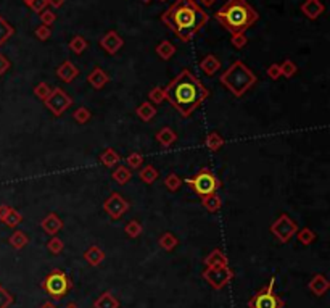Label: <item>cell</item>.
Wrapping results in <instances>:
<instances>
[{
	"mask_svg": "<svg viewBox=\"0 0 330 308\" xmlns=\"http://www.w3.org/2000/svg\"><path fill=\"white\" fill-rule=\"evenodd\" d=\"M148 98L152 103H163V100H166L165 97V87L161 86H155L152 91L148 92Z\"/></svg>",
	"mask_w": 330,
	"mask_h": 308,
	"instance_id": "60d3db41",
	"label": "cell"
},
{
	"mask_svg": "<svg viewBox=\"0 0 330 308\" xmlns=\"http://www.w3.org/2000/svg\"><path fill=\"white\" fill-rule=\"evenodd\" d=\"M23 2H25V3L28 5V7H29V5H31V2H32V0H23Z\"/></svg>",
	"mask_w": 330,
	"mask_h": 308,
	"instance_id": "6f0895ef",
	"label": "cell"
},
{
	"mask_svg": "<svg viewBox=\"0 0 330 308\" xmlns=\"http://www.w3.org/2000/svg\"><path fill=\"white\" fill-rule=\"evenodd\" d=\"M230 42L235 49H243L248 42V39L245 36V32H237V34H232V39H230Z\"/></svg>",
	"mask_w": 330,
	"mask_h": 308,
	"instance_id": "bcb514c9",
	"label": "cell"
},
{
	"mask_svg": "<svg viewBox=\"0 0 330 308\" xmlns=\"http://www.w3.org/2000/svg\"><path fill=\"white\" fill-rule=\"evenodd\" d=\"M201 203H203V207H205L210 213H216V212L221 210V207H222L221 197H219L216 192H214V194H210V195L201 197Z\"/></svg>",
	"mask_w": 330,
	"mask_h": 308,
	"instance_id": "4316f807",
	"label": "cell"
},
{
	"mask_svg": "<svg viewBox=\"0 0 330 308\" xmlns=\"http://www.w3.org/2000/svg\"><path fill=\"white\" fill-rule=\"evenodd\" d=\"M15 34V29L10 23L5 21L2 16H0V45H3L7 40Z\"/></svg>",
	"mask_w": 330,
	"mask_h": 308,
	"instance_id": "836d02e7",
	"label": "cell"
},
{
	"mask_svg": "<svg viewBox=\"0 0 330 308\" xmlns=\"http://www.w3.org/2000/svg\"><path fill=\"white\" fill-rule=\"evenodd\" d=\"M229 258L225 257L221 248H214V250L205 258V266L206 268H211V266H227Z\"/></svg>",
	"mask_w": 330,
	"mask_h": 308,
	"instance_id": "ffe728a7",
	"label": "cell"
},
{
	"mask_svg": "<svg viewBox=\"0 0 330 308\" xmlns=\"http://www.w3.org/2000/svg\"><path fill=\"white\" fill-rule=\"evenodd\" d=\"M156 113H158V112H156V107L153 105V103H150V102H142L140 105L136 108V115L142 121H145V123L152 121L156 116Z\"/></svg>",
	"mask_w": 330,
	"mask_h": 308,
	"instance_id": "603a6c76",
	"label": "cell"
},
{
	"mask_svg": "<svg viewBox=\"0 0 330 308\" xmlns=\"http://www.w3.org/2000/svg\"><path fill=\"white\" fill-rule=\"evenodd\" d=\"M275 276H271L269 282L261 287L248 302V308H283L285 304L280 299V295L274 292Z\"/></svg>",
	"mask_w": 330,
	"mask_h": 308,
	"instance_id": "52a82bcc",
	"label": "cell"
},
{
	"mask_svg": "<svg viewBox=\"0 0 330 308\" xmlns=\"http://www.w3.org/2000/svg\"><path fill=\"white\" fill-rule=\"evenodd\" d=\"M40 228H42L45 234L56 236L63 229V221L56 213H49L47 216H44V219L40 221Z\"/></svg>",
	"mask_w": 330,
	"mask_h": 308,
	"instance_id": "4fadbf2b",
	"label": "cell"
},
{
	"mask_svg": "<svg viewBox=\"0 0 330 308\" xmlns=\"http://www.w3.org/2000/svg\"><path fill=\"white\" fill-rule=\"evenodd\" d=\"M21 221H23V215L18 210H15V208L10 207V212H8L7 216H5L3 223L7 224L8 228H16V226H18Z\"/></svg>",
	"mask_w": 330,
	"mask_h": 308,
	"instance_id": "8d00e7d4",
	"label": "cell"
},
{
	"mask_svg": "<svg viewBox=\"0 0 330 308\" xmlns=\"http://www.w3.org/2000/svg\"><path fill=\"white\" fill-rule=\"evenodd\" d=\"M40 308H56V305H55V302L47 300V302H44V304L40 305Z\"/></svg>",
	"mask_w": 330,
	"mask_h": 308,
	"instance_id": "11a10c76",
	"label": "cell"
},
{
	"mask_svg": "<svg viewBox=\"0 0 330 308\" xmlns=\"http://www.w3.org/2000/svg\"><path fill=\"white\" fill-rule=\"evenodd\" d=\"M301 13L309 20H317L319 16L326 11V7L321 0H306V2L300 7Z\"/></svg>",
	"mask_w": 330,
	"mask_h": 308,
	"instance_id": "5bb4252c",
	"label": "cell"
},
{
	"mask_svg": "<svg viewBox=\"0 0 330 308\" xmlns=\"http://www.w3.org/2000/svg\"><path fill=\"white\" fill-rule=\"evenodd\" d=\"M165 97L171 103V107L181 113V116L189 118L196 108L203 105L210 97V91L190 69L185 68L165 87Z\"/></svg>",
	"mask_w": 330,
	"mask_h": 308,
	"instance_id": "6da1fadb",
	"label": "cell"
},
{
	"mask_svg": "<svg viewBox=\"0 0 330 308\" xmlns=\"http://www.w3.org/2000/svg\"><path fill=\"white\" fill-rule=\"evenodd\" d=\"M34 34H36V37L39 40H49L52 37V29L49 26H45V25H40L39 28H36Z\"/></svg>",
	"mask_w": 330,
	"mask_h": 308,
	"instance_id": "7dc6e473",
	"label": "cell"
},
{
	"mask_svg": "<svg viewBox=\"0 0 330 308\" xmlns=\"http://www.w3.org/2000/svg\"><path fill=\"white\" fill-rule=\"evenodd\" d=\"M124 45V39L119 36L116 31H108L105 36L100 39V47L110 55H114Z\"/></svg>",
	"mask_w": 330,
	"mask_h": 308,
	"instance_id": "7c38bea8",
	"label": "cell"
},
{
	"mask_svg": "<svg viewBox=\"0 0 330 308\" xmlns=\"http://www.w3.org/2000/svg\"><path fill=\"white\" fill-rule=\"evenodd\" d=\"M10 246L16 248V250H21V248H25L28 244H29V237H28L23 231H15L13 234L10 236Z\"/></svg>",
	"mask_w": 330,
	"mask_h": 308,
	"instance_id": "f1b7e54d",
	"label": "cell"
},
{
	"mask_svg": "<svg viewBox=\"0 0 330 308\" xmlns=\"http://www.w3.org/2000/svg\"><path fill=\"white\" fill-rule=\"evenodd\" d=\"M124 231H126V234L131 237V239H137V237L142 234L143 228H142V224L137 221V219H131V221L124 226Z\"/></svg>",
	"mask_w": 330,
	"mask_h": 308,
	"instance_id": "d590c367",
	"label": "cell"
},
{
	"mask_svg": "<svg viewBox=\"0 0 330 308\" xmlns=\"http://www.w3.org/2000/svg\"><path fill=\"white\" fill-rule=\"evenodd\" d=\"M87 47H89V42L82 36H74L71 40H69V49H71V52H74L76 55L84 54Z\"/></svg>",
	"mask_w": 330,
	"mask_h": 308,
	"instance_id": "1f68e13d",
	"label": "cell"
},
{
	"mask_svg": "<svg viewBox=\"0 0 330 308\" xmlns=\"http://www.w3.org/2000/svg\"><path fill=\"white\" fill-rule=\"evenodd\" d=\"M13 302H15L13 295H11L7 289L0 286V308H10L13 305Z\"/></svg>",
	"mask_w": 330,
	"mask_h": 308,
	"instance_id": "ee69618b",
	"label": "cell"
},
{
	"mask_svg": "<svg viewBox=\"0 0 330 308\" xmlns=\"http://www.w3.org/2000/svg\"><path fill=\"white\" fill-rule=\"evenodd\" d=\"M44 105L50 110L54 116H61L73 105V98L69 97L61 87H54L50 95L44 100Z\"/></svg>",
	"mask_w": 330,
	"mask_h": 308,
	"instance_id": "30bf717a",
	"label": "cell"
},
{
	"mask_svg": "<svg viewBox=\"0 0 330 308\" xmlns=\"http://www.w3.org/2000/svg\"><path fill=\"white\" fill-rule=\"evenodd\" d=\"M126 165L129 170H137V168H142L143 165V155L142 154H137V152H132L127 155L126 158Z\"/></svg>",
	"mask_w": 330,
	"mask_h": 308,
	"instance_id": "f35d334b",
	"label": "cell"
},
{
	"mask_svg": "<svg viewBox=\"0 0 330 308\" xmlns=\"http://www.w3.org/2000/svg\"><path fill=\"white\" fill-rule=\"evenodd\" d=\"M161 21L182 42H189L208 23V13L200 3H196V0H176L161 15Z\"/></svg>",
	"mask_w": 330,
	"mask_h": 308,
	"instance_id": "7a4b0ae2",
	"label": "cell"
},
{
	"mask_svg": "<svg viewBox=\"0 0 330 308\" xmlns=\"http://www.w3.org/2000/svg\"><path fill=\"white\" fill-rule=\"evenodd\" d=\"M158 244H160V247L163 248V250L171 252V250H174V248L177 247L179 241H177V237L172 234V232H165V234L160 237Z\"/></svg>",
	"mask_w": 330,
	"mask_h": 308,
	"instance_id": "4dcf8cb0",
	"label": "cell"
},
{
	"mask_svg": "<svg viewBox=\"0 0 330 308\" xmlns=\"http://www.w3.org/2000/svg\"><path fill=\"white\" fill-rule=\"evenodd\" d=\"M8 212H10V207L8 205H0V221H2V223H3L5 216L8 215Z\"/></svg>",
	"mask_w": 330,
	"mask_h": 308,
	"instance_id": "816d5d0a",
	"label": "cell"
},
{
	"mask_svg": "<svg viewBox=\"0 0 330 308\" xmlns=\"http://www.w3.org/2000/svg\"><path fill=\"white\" fill-rule=\"evenodd\" d=\"M221 60H219L218 57H214V55H206L203 60L200 62V68H201V71H203L206 76H213L214 73H218L219 69H221Z\"/></svg>",
	"mask_w": 330,
	"mask_h": 308,
	"instance_id": "d6986e66",
	"label": "cell"
},
{
	"mask_svg": "<svg viewBox=\"0 0 330 308\" xmlns=\"http://www.w3.org/2000/svg\"><path fill=\"white\" fill-rule=\"evenodd\" d=\"M73 118L76 120L79 124H85V123H89V121H90L92 113H90V110H89V108L79 107V108L76 110V112L73 113Z\"/></svg>",
	"mask_w": 330,
	"mask_h": 308,
	"instance_id": "ab89813d",
	"label": "cell"
},
{
	"mask_svg": "<svg viewBox=\"0 0 330 308\" xmlns=\"http://www.w3.org/2000/svg\"><path fill=\"white\" fill-rule=\"evenodd\" d=\"M182 184H184V181L177 176L176 173H169L165 178V185L167 187V190H171V192H176V190H179Z\"/></svg>",
	"mask_w": 330,
	"mask_h": 308,
	"instance_id": "e575fe53",
	"label": "cell"
},
{
	"mask_svg": "<svg viewBox=\"0 0 330 308\" xmlns=\"http://www.w3.org/2000/svg\"><path fill=\"white\" fill-rule=\"evenodd\" d=\"M44 292L55 302L65 299L69 290L73 289V282L63 270H52L42 281Z\"/></svg>",
	"mask_w": 330,
	"mask_h": 308,
	"instance_id": "5b68a950",
	"label": "cell"
},
{
	"mask_svg": "<svg viewBox=\"0 0 330 308\" xmlns=\"http://www.w3.org/2000/svg\"><path fill=\"white\" fill-rule=\"evenodd\" d=\"M308 287H309V290L314 295H317V297H322V295L329 290L330 282H329V279L324 275H314V276H312V279L309 281Z\"/></svg>",
	"mask_w": 330,
	"mask_h": 308,
	"instance_id": "e0dca14e",
	"label": "cell"
},
{
	"mask_svg": "<svg viewBox=\"0 0 330 308\" xmlns=\"http://www.w3.org/2000/svg\"><path fill=\"white\" fill-rule=\"evenodd\" d=\"M39 18H40V21H42V25H45V26H49V28H50V26L55 23L56 15H55L52 10H47V8H45V10H42V11H40V13H39Z\"/></svg>",
	"mask_w": 330,
	"mask_h": 308,
	"instance_id": "f6af8a7d",
	"label": "cell"
},
{
	"mask_svg": "<svg viewBox=\"0 0 330 308\" xmlns=\"http://www.w3.org/2000/svg\"><path fill=\"white\" fill-rule=\"evenodd\" d=\"M298 237V241L303 244V246H309V244H312L314 242V239H316V234H314V231L312 229H309V228H303V229H298L297 231V234H295Z\"/></svg>",
	"mask_w": 330,
	"mask_h": 308,
	"instance_id": "74e56055",
	"label": "cell"
},
{
	"mask_svg": "<svg viewBox=\"0 0 330 308\" xmlns=\"http://www.w3.org/2000/svg\"><path fill=\"white\" fill-rule=\"evenodd\" d=\"M225 89H227L234 97H243L247 94V91H250L251 87L258 83V78L245 63L240 60H235L219 78Z\"/></svg>",
	"mask_w": 330,
	"mask_h": 308,
	"instance_id": "277c9868",
	"label": "cell"
},
{
	"mask_svg": "<svg viewBox=\"0 0 330 308\" xmlns=\"http://www.w3.org/2000/svg\"><path fill=\"white\" fill-rule=\"evenodd\" d=\"M87 83L94 87V89H97V91H100V89H103L108 83H110V76L108 74L103 71V69L100 68V66H95L92 71L87 74Z\"/></svg>",
	"mask_w": 330,
	"mask_h": 308,
	"instance_id": "2e32d148",
	"label": "cell"
},
{
	"mask_svg": "<svg viewBox=\"0 0 330 308\" xmlns=\"http://www.w3.org/2000/svg\"><path fill=\"white\" fill-rule=\"evenodd\" d=\"M279 66H280V76L287 78V79L293 78L295 74H297V71H298L297 63L292 62V60H283Z\"/></svg>",
	"mask_w": 330,
	"mask_h": 308,
	"instance_id": "d6a6232c",
	"label": "cell"
},
{
	"mask_svg": "<svg viewBox=\"0 0 330 308\" xmlns=\"http://www.w3.org/2000/svg\"><path fill=\"white\" fill-rule=\"evenodd\" d=\"M8 69H10V62L3 55H0V76L7 73Z\"/></svg>",
	"mask_w": 330,
	"mask_h": 308,
	"instance_id": "f907efd6",
	"label": "cell"
},
{
	"mask_svg": "<svg viewBox=\"0 0 330 308\" xmlns=\"http://www.w3.org/2000/svg\"><path fill=\"white\" fill-rule=\"evenodd\" d=\"M201 276H203V279L210 284L214 290H221L234 279L235 273H234V270L229 268V265L227 266H211V268H206L203 273H201Z\"/></svg>",
	"mask_w": 330,
	"mask_h": 308,
	"instance_id": "ba28073f",
	"label": "cell"
},
{
	"mask_svg": "<svg viewBox=\"0 0 330 308\" xmlns=\"http://www.w3.org/2000/svg\"><path fill=\"white\" fill-rule=\"evenodd\" d=\"M161 2H165V0H161Z\"/></svg>",
	"mask_w": 330,
	"mask_h": 308,
	"instance_id": "91938a15",
	"label": "cell"
},
{
	"mask_svg": "<svg viewBox=\"0 0 330 308\" xmlns=\"http://www.w3.org/2000/svg\"><path fill=\"white\" fill-rule=\"evenodd\" d=\"M158 176H160V173L153 165L142 166L140 171H138V178H140V181L145 184H153L156 179H158Z\"/></svg>",
	"mask_w": 330,
	"mask_h": 308,
	"instance_id": "83f0119b",
	"label": "cell"
},
{
	"mask_svg": "<svg viewBox=\"0 0 330 308\" xmlns=\"http://www.w3.org/2000/svg\"><path fill=\"white\" fill-rule=\"evenodd\" d=\"M266 73H268V76L271 79H279L280 78V66L279 63H272V65H269V68L266 69Z\"/></svg>",
	"mask_w": 330,
	"mask_h": 308,
	"instance_id": "c3c4849f",
	"label": "cell"
},
{
	"mask_svg": "<svg viewBox=\"0 0 330 308\" xmlns=\"http://www.w3.org/2000/svg\"><path fill=\"white\" fill-rule=\"evenodd\" d=\"M56 76H58L63 83H73V81L79 76V69L73 62L65 60L56 68Z\"/></svg>",
	"mask_w": 330,
	"mask_h": 308,
	"instance_id": "9a60e30c",
	"label": "cell"
},
{
	"mask_svg": "<svg viewBox=\"0 0 330 308\" xmlns=\"http://www.w3.org/2000/svg\"><path fill=\"white\" fill-rule=\"evenodd\" d=\"M94 308H119V300L111 292H103L94 302Z\"/></svg>",
	"mask_w": 330,
	"mask_h": 308,
	"instance_id": "d4e9b609",
	"label": "cell"
},
{
	"mask_svg": "<svg viewBox=\"0 0 330 308\" xmlns=\"http://www.w3.org/2000/svg\"><path fill=\"white\" fill-rule=\"evenodd\" d=\"M174 54H176V47L169 40H163V42H160L158 47H156V55H158L161 60H171Z\"/></svg>",
	"mask_w": 330,
	"mask_h": 308,
	"instance_id": "f546056e",
	"label": "cell"
},
{
	"mask_svg": "<svg viewBox=\"0 0 330 308\" xmlns=\"http://www.w3.org/2000/svg\"><path fill=\"white\" fill-rule=\"evenodd\" d=\"M100 161H102V165H103V166H107V168H114V166H118V165H119L121 155H119L114 149L108 147V149H105V150H103V152L100 154Z\"/></svg>",
	"mask_w": 330,
	"mask_h": 308,
	"instance_id": "7402d4cb",
	"label": "cell"
},
{
	"mask_svg": "<svg viewBox=\"0 0 330 308\" xmlns=\"http://www.w3.org/2000/svg\"><path fill=\"white\" fill-rule=\"evenodd\" d=\"M52 92V87L47 84V83H39L36 87H34V95H36L37 98H40V100H45Z\"/></svg>",
	"mask_w": 330,
	"mask_h": 308,
	"instance_id": "7bdbcfd3",
	"label": "cell"
},
{
	"mask_svg": "<svg viewBox=\"0 0 330 308\" xmlns=\"http://www.w3.org/2000/svg\"><path fill=\"white\" fill-rule=\"evenodd\" d=\"M269 229H271L272 234H274V237L277 241L282 242V244H287V242H290L293 239L295 234H297L298 224L295 223L287 213H282L280 216L271 224Z\"/></svg>",
	"mask_w": 330,
	"mask_h": 308,
	"instance_id": "9c48e42d",
	"label": "cell"
},
{
	"mask_svg": "<svg viewBox=\"0 0 330 308\" xmlns=\"http://www.w3.org/2000/svg\"><path fill=\"white\" fill-rule=\"evenodd\" d=\"M182 181L187 185H190V187L195 190V194L200 195V199L205 195L218 192V189L221 187L219 179L214 176V173L210 170V168H201V170L196 173L193 178L182 179Z\"/></svg>",
	"mask_w": 330,
	"mask_h": 308,
	"instance_id": "8992f818",
	"label": "cell"
},
{
	"mask_svg": "<svg viewBox=\"0 0 330 308\" xmlns=\"http://www.w3.org/2000/svg\"><path fill=\"white\" fill-rule=\"evenodd\" d=\"M155 139H156V142L161 145V147L167 149V147H171V145L176 144L177 134H176V131L172 129V127L166 126V127H163V129H160L158 132H156Z\"/></svg>",
	"mask_w": 330,
	"mask_h": 308,
	"instance_id": "ac0fdd59",
	"label": "cell"
},
{
	"mask_svg": "<svg viewBox=\"0 0 330 308\" xmlns=\"http://www.w3.org/2000/svg\"><path fill=\"white\" fill-rule=\"evenodd\" d=\"M65 308H79V307H78L76 304H74V302H69V304H68Z\"/></svg>",
	"mask_w": 330,
	"mask_h": 308,
	"instance_id": "9f6ffc18",
	"label": "cell"
},
{
	"mask_svg": "<svg viewBox=\"0 0 330 308\" xmlns=\"http://www.w3.org/2000/svg\"><path fill=\"white\" fill-rule=\"evenodd\" d=\"M214 18L230 34H237L250 29L259 20V15L247 0H227L214 13Z\"/></svg>",
	"mask_w": 330,
	"mask_h": 308,
	"instance_id": "3957f363",
	"label": "cell"
},
{
	"mask_svg": "<svg viewBox=\"0 0 330 308\" xmlns=\"http://www.w3.org/2000/svg\"><path fill=\"white\" fill-rule=\"evenodd\" d=\"M216 2H218V0H200V3L203 5V7H213Z\"/></svg>",
	"mask_w": 330,
	"mask_h": 308,
	"instance_id": "db71d44e",
	"label": "cell"
},
{
	"mask_svg": "<svg viewBox=\"0 0 330 308\" xmlns=\"http://www.w3.org/2000/svg\"><path fill=\"white\" fill-rule=\"evenodd\" d=\"M65 2H66V0H47V3L50 5V7H54V8L63 7V5H65Z\"/></svg>",
	"mask_w": 330,
	"mask_h": 308,
	"instance_id": "f5cc1de1",
	"label": "cell"
},
{
	"mask_svg": "<svg viewBox=\"0 0 330 308\" xmlns=\"http://www.w3.org/2000/svg\"><path fill=\"white\" fill-rule=\"evenodd\" d=\"M111 178H113V181H116V184L124 185L132 179V171L124 165H118V166H114Z\"/></svg>",
	"mask_w": 330,
	"mask_h": 308,
	"instance_id": "cb8c5ba5",
	"label": "cell"
},
{
	"mask_svg": "<svg viewBox=\"0 0 330 308\" xmlns=\"http://www.w3.org/2000/svg\"><path fill=\"white\" fill-rule=\"evenodd\" d=\"M47 0H32L31 2V5H29V8L32 10V11H36V13H40L42 10H45L47 8Z\"/></svg>",
	"mask_w": 330,
	"mask_h": 308,
	"instance_id": "681fc988",
	"label": "cell"
},
{
	"mask_svg": "<svg viewBox=\"0 0 330 308\" xmlns=\"http://www.w3.org/2000/svg\"><path fill=\"white\" fill-rule=\"evenodd\" d=\"M84 258L90 266H98V265H102L103 260H105V252H103L100 247L90 246L87 250L84 252Z\"/></svg>",
	"mask_w": 330,
	"mask_h": 308,
	"instance_id": "44dd1931",
	"label": "cell"
},
{
	"mask_svg": "<svg viewBox=\"0 0 330 308\" xmlns=\"http://www.w3.org/2000/svg\"><path fill=\"white\" fill-rule=\"evenodd\" d=\"M224 137L219 134L218 131H211V132H208L206 134V137H205V145H206V149L208 150H211V152H218L219 149L222 147L224 145Z\"/></svg>",
	"mask_w": 330,
	"mask_h": 308,
	"instance_id": "484cf974",
	"label": "cell"
},
{
	"mask_svg": "<svg viewBox=\"0 0 330 308\" xmlns=\"http://www.w3.org/2000/svg\"><path fill=\"white\" fill-rule=\"evenodd\" d=\"M143 2H150V0H143Z\"/></svg>",
	"mask_w": 330,
	"mask_h": 308,
	"instance_id": "680465c9",
	"label": "cell"
},
{
	"mask_svg": "<svg viewBox=\"0 0 330 308\" xmlns=\"http://www.w3.org/2000/svg\"><path fill=\"white\" fill-rule=\"evenodd\" d=\"M103 210L111 219H119L129 212V202L119 192H111V195L103 202Z\"/></svg>",
	"mask_w": 330,
	"mask_h": 308,
	"instance_id": "8fae6325",
	"label": "cell"
},
{
	"mask_svg": "<svg viewBox=\"0 0 330 308\" xmlns=\"http://www.w3.org/2000/svg\"><path fill=\"white\" fill-rule=\"evenodd\" d=\"M47 248L54 253V255H60L63 252V248H65V244H63V241L60 239V237L54 236L52 239L47 242Z\"/></svg>",
	"mask_w": 330,
	"mask_h": 308,
	"instance_id": "b9f144b4",
	"label": "cell"
}]
</instances>
